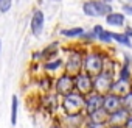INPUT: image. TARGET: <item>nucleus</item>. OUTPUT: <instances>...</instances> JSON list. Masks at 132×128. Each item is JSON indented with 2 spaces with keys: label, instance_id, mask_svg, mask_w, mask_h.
Returning <instances> with one entry per match:
<instances>
[{
  "label": "nucleus",
  "instance_id": "nucleus-24",
  "mask_svg": "<svg viewBox=\"0 0 132 128\" xmlns=\"http://www.w3.org/2000/svg\"><path fill=\"white\" fill-rule=\"evenodd\" d=\"M121 102H123V108H126V109L132 114V89H130L124 97H121Z\"/></svg>",
  "mask_w": 132,
  "mask_h": 128
},
{
  "label": "nucleus",
  "instance_id": "nucleus-10",
  "mask_svg": "<svg viewBox=\"0 0 132 128\" xmlns=\"http://www.w3.org/2000/svg\"><path fill=\"white\" fill-rule=\"evenodd\" d=\"M103 108H104V109H106L109 114H112V112L118 111L120 108H123L121 97H118V95H115V94H112V92H107V94H104Z\"/></svg>",
  "mask_w": 132,
  "mask_h": 128
},
{
  "label": "nucleus",
  "instance_id": "nucleus-9",
  "mask_svg": "<svg viewBox=\"0 0 132 128\" xmlns=\"http://www.w3.org/2000/svg\"><path fill=\"white\" fill-rule=\"evenodd\" d=\"M42 105H44V108H45L47 112L54 114L56 111L61 109V97H59L56 92H53V91H51V92H47V94L44 95Z\"/></svg>",
  "mask_w": 132,
  "mask_h": 128
},
{
  "label": "nucleus",
  "instance_id": "nucleus-14",
  "mask_svg": "<svg viewBox=\"0 0 132 128\" xmlns=\"http://www.w3.org/2000/svg\"><path fill=\"white\" fill-rule=\"evenodd\" d=\"M130 89H132V83L120 80V78H115V81H113V84L110 88V92L115 94V95H118V97H124Z\"/></svg>",
  "mask_w": 132,
  "mask_h": 128
},
{
  "label": "nucleus",
  "instance_id": "nucleus-30",
  "mask_svg": "<svg viewBox=\"0 0 132 128\" xmlns=\"http://www.w3.org/2000/svg\"><path fill=\"white\" fill-rule=\"evenodd\" d=\"M48 128H64V126H62V123L59 122V117H57V119H54V120H53V123H51Z\"/></svg>",
  "mask_w": 132,
  "mask_h": 128
},
{
  "label": "nucleus",
  "instance_id": "nucleus-12",
  "mask_svg": "<svg viewBox=\"0 0 132 128\" xmlns=\"http://www.w3.org/2000/svg\"><path fill=\"white\" fill-rule=\"evenodd\" d=\"M44 25H45V16L40 10H36L33 11V16H31V22H30V27H31V33L34 36H39L44 30Z\"/></svg>",
  "mask_w": 132,
  "mask_h": 128
},
{
  "label": "nucleus",
  "instance_id": "nucleus-35",
  "mask_svg": "<svg viewBox=\"0 0 132 128\" xmlns=\"http://www.w3.org/2000/svg\"><path fill=\"white\" fill-rule=\"evenodd\" d=\"M0 50H2V39H0Z\"/></svg>",
  "mask_w": 132,
  "mask_h": 128
},
{
  "label": "nucleus",
  "instance_id": "nucleus-32",
  "mask_svg": "<svg viewBox=\"0 0 132 128\" xmlns=\"http://www.w3.org/2000/svg\"><path fill=\"white\" fill-rule=\"evenodd\" d=\"M124 128H132V114L129 116V119L126 120V123H124Z\"/></svg>",
  "mask_w": 132,
  "mask_h": 128
},
{
  "label": "nucleus",
  "instance_id": "nucleus-19",
  "mask_svg": "<svg viewBox=\"0 0 132 128\" xmlns=\"http://www.w3.org/2000/svg\"><path fill=\"white\" fill-rule=\"evenodd\" d=\"M84 33H86V28H82V27L62 28V30H61V36H64V38H70V39H76V38L81 39V36H82Z\"/></svg>",
  "mask_w": 132,
  "mask_h": 128
},
{
  "label": "nucleus",
  "instance_id": "nucleus-20",
  "mask_svg": "<svg viewBox=\"0 0 132 128\" xmlns=\"http://www.w3.org/2000/svg\"><path fill=\"white\" fill-rule=\"evenodd\" d=\"M10 120H11L13 126L17 125V120H19V97L17 95L11 97V116H10Z\"/></svg>",
  "mask_w": 132,
  "mask_h": 128
},
{
  "label": "nucleus",
  "instance_id": "nucleus-23",
  "mask_svg": "<svg viewBox=\"0 0 132 128\" xmlns=\"http://www.w3.org/2000/svg\"><path fill=\"white\" fill-rule=\"evenodd\" d=\"M96 41H98V42H101V44H106V45L112 44V42H113V38H112V31H109V30H103V31L98 34Z\"/></svg>",
  "mask_w": 132,
  "mask_h": 128
},
{
  "label": "nucleus",
  "instance_id": "nucleus-16",
  "mask_svg": "<svg viewBox=\"0 0 132 128\" xmlns=\"http://www.w3.org/2000/svg\"><path fill=\"white\" fill-rule=\"evenodd\" d=\"M106 24L107 25H110V27H124V24H126V16L123 14V13H115V11H112L110 14H107L106 17Z\"/></svg>",
  "mask_w": 132,
  "mask_h": 128
},
{
  "label": "nucleus",
  "instance_id": "nucleus-1",
  "mask_svg": "<svg viewBox=\"0 0 132 128\" xmlns=\"http://www.w3.org/2000/svg\"><path fill=\"white\" fill-rule=\"evenodd\" d=\"M109 61V58L98 48H89L84 53V66L82 70L92 77L101 74L106 67V62Z\"/></svg>",
  "mask_w": 132,
  "mask_h": 128
},
{
  "label": "nucleus",
  "instance_id": "nucleus-26",
  "mask_svg": "<svg viewBox=\"0 0 132 128\" xmlns=\"http://www.w3.org/2000/svg\"><path fill=\"white\" fill-rule=\"evenodd\" d=\"M82 128H107V125H104V123H96V122H92V120L86 119Z\"/></svg>",
  "mask_w": 132,
  "mask_h": 128
},
{
  "label": "nucleus",
  "instance_id": "nucleus-6",
  "mask_svg": "<svg viewBox=\"0 0 132 128\" xmlns=\"http://www.w3.org/2000/svg\"><path fill=\"white\" fill-rule=\"evenodd\" d=\"M75 91L82 94L84 97L89 95L90 92L95 91V86H93V77L86 74L84 70L79 72L78 75H75Z\"/></svg>",
  "mask_w": 132,
  "mask_h": 128
},
{
  "label": "nucleus",
  "instance_id": "nucleus-27",
  "mask_svg": "<svg viewBox=\"0 0 132 128\" xmlns=\"http://www.w3.org/2000/svg\"><path fill=\"white\" fill-rule=\"evenodd\" d=\"M11 5H13V0H0V11L8 13L11 10Z\"/></svg>",
  "mask_w": 132,
  "mask_h": 128
},
{
  "label": "nucleus",
  "instance_id": "nucleus-8",
  "mask_svg": "<svg viewBox=\"0 0 132 128\" xmlns=\"http://www.w3.org/2000/svg\"><path fill=\"white\" fill-rule=\"evenodd\" d=\"M86 114L84 112H76V114H61L59 122L62 123L64 128H82L86 122Z\"/></svg>",
  "mask_w": 132,
  "mask_h": 128
},
{
  "label": "nucleus",
  "instance_id": "nucleus-11",
  "mask_svg": "<svg viewBox=\"0 0 132 128\" xmlns=\"http://www.w3.org/2000/svg\"><path fill=\"white\" fill-rule=\"evenodd\" d=\"M42 70L47 74V75H51V74H57V72H64V59L62 58H53V59H48V61H44L42 62Z\"/></svg>",
  "mask_w": 132,
  "mask_h": 128
},
{
  "label": "nucleus",
  "instance_id": "nucleus-7",
  "mask_svg": "<svg viewBox=\"0 0 132 128\" xmlns=\"http://www.w3.org/2000/svg\"><path fill=\"white\" fill-rule=\"evenodd\" d=\"M103 100H104V95L100 94V92H96V91H93L89 95H86L84 97V109H82V112L86 114V117L90 116L92 112H95L96 109L103 108Z\"/></svg>",
  "mask_w": 132,
  "mask_h": 128
},
{
  "label": "nucleus",
  "instance_id": "nucleus-17",
  "mask_svg": "<svg viewBox=\"0 0 132 128\" xmlns=\"http://www.w3.org/2000/svg\"><path fill=\"white\" fill-rule=\"evenodd\" d=\"M117 78L132 83V64H129V62L120 64V67L117 70Z\"/></svg>",
  "mask_w": 132,
  "mask_h": 128
},
{
  "label": "nucleus",
  "instance_id": "nucleus-31",
  "mask_svg": "<svg viewBox=\"0 0 132 128\" xmlns=\"http://www.w3.org/2000/svg\"><path fill=\"white\" fill-rule=\"evenodd\" d=\"M123 33H124V34H126L127 38H130V39H132V27H126Z\"/></svg>",
  "mask_w": 132,
  "mask_h": 128
},
{
  "label": "nucleus",
  "instance_id": "nucleus-25",
  "mask_svg": "<svg viewBox=\"0 0 132 128\" xmlns=\"http://www.w3.org/2000/svg\"><path fill=\"white\" fill-rule=\"evenodd\" d=\"M81 41L82 42H87V44H93L96 41V36L92 33V31H86L82 36H81Z\"/></svg>",
  "mask_w": 132,
  "mask_h": 128
},
{
  "label": "nucleus",
  "instance_id": "nucleus-15",
  "mask_svg": "<svg viewBox=\"0 0 132 128\" xmlns=\"http://www.w3.org/2000/svg\"><path fill=\"white\" fill-rule=\"evenodd\" d=\"M59 42L57 41H53V42H50L42 52H40V55H42V61H48V59H53V58H57V55H59Z\"/></svg>",
  "mask_w": 132,
  "mask_h": 128
},
{
  "label": "nucleus",
  "instance_id": "nucleus-22",
  "mask_svg": "<svg viewBox=\"0 0 132 128\" xmlns=\"http://www.w3.org/2000/svg\"><path fill=\"white\" fill-rule=\"evenodd\" d=\"M112 38H113V42H117V44H120V45L132 47V39L127 38L124 33H113V31H112Z\"/></svg>",
  "mask_w": 132,
  "mask_h": 128
},
{
  "label": "nucleus",
  "instance_id": "nucleus-4",
  "mask_svg": "<svg viewBox=\"0 0 132 128\" xmlns=\"http://www.w3.org/2000/svg\"><path fill=\"white\" fill-rule=\"evenodd\" d=\"M75 91V77L67 74V72H62L59 74L54 81H53V92H56L59 97H64L70 92Z\"/></svg>",
  "mask_w": 132,
  "mask_h": 128
},
{
  "label": "nucleus",
  "instance_id": "nucleus-34",
  "mask_svg": "<svg viewBox=\"0 0 132 128\" xmlns=\"http://www.w3.org/2000/svg\"><path fill=\"white\" fill-rule=\"evenodd\" d=\"M103 2H104V3H107V5H110V2H112V0H103Z\"/></svg>",
  "mask_w": 132,
  "mask_h": 128
},
{
  "label": "nucleus",
  "instance_id": "nucleus-21",
  "mask_svg": "<svg viewBox=\"0 0 132 128\" xmlns=\"http://www.w3.org/2000/svg\"><path fill=\"white\" fill-rule=\"evenodd\" d=\"M53 81L54 78H51L50 75H45V77H40L39 78V86H40V91L42 92H51L53 91Z\"/></svg>",
  "mask_w": 132,
  "mask_h": 128
},
{
  "label": "nucleus",
  "instance_id": "nucleus-28",
  "mask_svg": "<svg viewBox=\"0 0 132 128\" xmlns=\"http://www.w3.org/2000/svg\"><path fill=\"white\" fill-rule=\"evenodd\" d=\"M123 14L124 16H132V5L130 3H126V5H123Z\"/></svg>",
  "mask_w": 132,
  "mask_h": 128
},
{
  "label": "nucleus",
  "instance_id": "nucleus-33",
  "mask_svg": "<svg viewBox=\"0 0 132 128\" xmlns=\"http://www.w3.org/2000/svg\"><path fill=\"white\" fill-rule=\"evenodd\" d=\"M107 128H124L123 125H107Z\"/></svg>",
  "mask_w": 132,
  "mask_h": 128
},
{
  "label": "nucleus",
  "instance_id": "nucleus-3",
  "mask_svg": "<svg viewBox=\"0 0 132 128\" xmlns=\"http://www.w3.org/2000/svg\"><path fill=\"white\" fill-rule=\"evenodd\" d=\"M84 109V95L73 91L61 97V112L62 114H76Z\"/></svg>",
  "mask_w": 132,
  "mask_h": 128
},
{
  "label": "nucleus",
  "instance_id": "nucleus-29",
  "mask_svg": "<svg viewBox=\"0 0 132 128\" xmlns=\"http://www.w3.org/2000/svg\"><path fill=\"white\" fill-rule=\"evenodd\" d=\"M103 30H104V28H103V25H95V27L92 28V33H93V34H95V36L98 38V34H100V33H101Z\"/></svg>",
  "mask_w": 132,
  "mask_h": 128
},
{
  "label": "nucleus",
  "instance_id": "nucleus-5",
  "mask_svg": "<svg viewBox=\"0 0 132 128\" xmlns=\"http://www.w3.org/2000/svg\"><path fill=\"white\" fill-rule=\"evenodd\" d=\"M82 11L89 17H100V16H107L112 13V6L104 3L103 0H87L82 3Z\"/></svg>",
  "mask_w": 132,
  "mask_h": 128
},
{
  "label": "nucleus",
  "instance_id": "nucleus-2",
  "mask_svg": "<svg viewBox=\"0 0 132 128\" xmlns=\"http://www.w3.org/2000/svg\"><path fill=\"white\" fill-rule=\"evenodd\" d=\"M84 53H86V50L81 47H70L67 50L65 59H64V72H67L73 77L78 75L79 72H82Z\"/></svg>",
  "mask_w": 132,
  "mask_h": 128
},
{
  "label": "nucleus",
  "instance_id": "nucleus-13",
  "mask_svg": "<svg viewBox=\"0 0 132 128\" xmlns=\"http://www.w3.org/2000/svg\"><path fill=\"white\" fill-rule=\"evenodd\" d=\"M130 112L126 109V108H120L118 111L109 114V120H107V125H123L126 123V120L129 119Z\"/></svg>",
  "mask_w": 132,
  "mask_h": 128
},
{
  "label": "nucleus",
  "instance_id": "nucleus-18",
  "mask_svg": "<svg viewBox=\"0 0 132 128\" xmlns=\"http://www.w3.org/2000/svg\"><path fill=\"white\" fill-rule=\"evenodd\" d=\"M87 119L92 120V122H96V123H104V125H107L109 112H107L104 108H100V109H96L95 112H92L90 116H87Z\"/></svg>",
  "mask_w": 132,
  "mask_h": 128
}]
</instances>
